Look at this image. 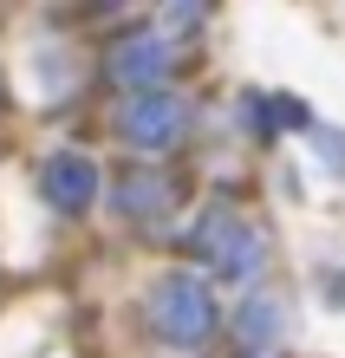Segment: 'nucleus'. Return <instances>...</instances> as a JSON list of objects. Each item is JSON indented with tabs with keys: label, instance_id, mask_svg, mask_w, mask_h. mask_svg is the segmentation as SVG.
<instances>
[{
	"label": "nucleus",
	"instance_id": "0eeeda50",
	"mask_svg": "<svg viewBox=\"0 0 345 358\" xmlns=\"http://www.w3.org/2000/svg\"><path fill=\"white\" fill-rule=\"evenodd\" d=\"M280 332H287V300L267 287H254L241 306H234V352H248V358H267L280 345Z\"/></svg>",
	"mask_w": 345,
	"mask_h": 358
},
{
	"label": "nucleus",
	"instance_id": "39448f33",
	"mask_svg": "<svg viewBox=\"0 0 345 358\" xmlns=\"http://www.w3.org/2000/svg\"><path fill=\"white\" fill-rule=\"evenodd\" d=\"M39 196H46L59 215H85L98 202V163L78 157V150H52L39 163Z\"/></svg>",
	"mask_w": 345,
	"mask_h": 358
},
{
	"label": "nucleus",
	"instance_id": "20e7f679",
	"mask_svg": "<svg viewBox=\"0 0 345 358\" xmlns=\"http://www.w3.org/2000/svg\"><path fill=\"white\" fill-rule=\"evenodd\" d=\"M189 131V104L176 92H131L118 104V137L131 150H169Z\"/></svg>",
	"mask_w": 345,
	"mask_h": 358
},
{
	"label": "nucleus",
	"instance_id": "7ed1b4c3",
	"mask_svg": "<svg viewBox=\"0 0 345 358\" xmlns=\"http://www.w3.org/2000/svg\"><path fill=\"white\" fill-rule=\"evenodd\" d=\"M104 72H111V85H124V98L131 92H163V78L176 72V39L157 33V27H137V33L111 39Z\"/></svg>",
	"mask_w": 345,
	"mask_h": 358
},
{
	"label": "nucleus",
	"instance_id": "9b49d317",
	"mask_svg": "<svg viewBox=\"0 0 345 358\" xmlns=\"http://www.w3.org/2000/svg\"><path fill=\"white\" fill-rule=\"evenodd\" d=\"M98 7H124V0H98Z\"/></svg>",
	"mask_w": 345,
	"mask_h": 358
},
{
	"label": "nucleus",
	"instance_id": "423d86ee",
	"mask_svg": "<svg viewBox=\"0 0 345 358\" xmlns=\"http://www.w3.org/2000/svg\"><path fill=\"white\" fill-rule=\"evenodd\" d=\"M111 208L124 222H137V228H157V222L176 215V182L163 170H124L118 189H111Z\"/></svg>",
	"mask_w": 345,
	"mask_h": 358
},
{
	"label": "nucleus",
	"instance_id": "f03ea898",
	"mask_svg": "<svg viewBox=\"0 0 345 358\" xmlns=\"http://www.w3.org/2000/svg\"><path fill=\"white\" fill-rule=\"evenodd\" d=\"M143 320L150 332H157L163 345H176V352H196L215 339V326H222V313H215V293L202 273H163L157 287H150V300H143Z\"/></svg>",
	"mask_w": 345,
	"mask_h": 358
},
{
	"label": "nucleus",
	"instance_id": "f257e3e1",
	"mask_svg": "<svg viewBox=\"0 0 345 358\" xmlns=\"http://www.w3.org/2000/svg\"><path fill=\"white\" fill-rule=\"evenodd\" d=\"M189 255L209 261L222 280H261L267 273V228L241 215L234 202H209L189 228Z\"/></svg>",
	"mask_w": 345,
	"mask_h": 358
},
{
	"label": "nucleus",
	"instance_id": "9d476101",
	"mask_svg": "<svg viewBox=\"0 0 345 358\" xmlns=\"http://www.w3.org/2000/svg\"><path fill=\"white\" fill-rule=\"evenodd\" d=\"M326 300H332V306H345V280H326Z\"/></svg>",
	"mask_w": 345,
	"mask_h": 358
},
{
	"label": "nucleus",
	"instance_id": "6e6552de",
	"mask_svg": "<svg viewBox=\"0 0 345 358\" xmlns=\"http://www.w3.org/2000/svg\"><path fill=\"white\" fill-rule=\"evenodd\" d=\"M209 7H215V0H163V33L169 39H176V33H196Z\"/></svg>",
	"mask_w": 345,
	"mask_h": 358
},
{
	"label": "nucleus",
	"instance_id": "1a4fd4ad",
	"mask_svg": "<svg viewBox=\"0 0 345 358\" xmlns=\"http://www.w3.org/2000/svg\"><path fill=\"white\" fill-rule=\"evenodd\" d=\"M313 137H319V150H326L332 163H345V137H339V131H313Z\"/></svg>",
	"mask_w": 345,
	"mask_h": 358
}]
</instances>
